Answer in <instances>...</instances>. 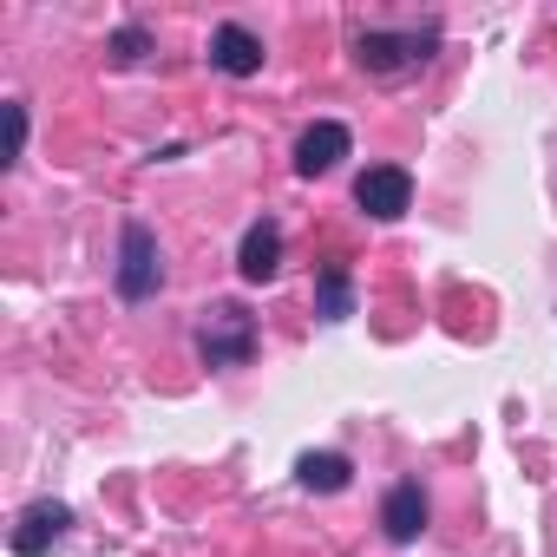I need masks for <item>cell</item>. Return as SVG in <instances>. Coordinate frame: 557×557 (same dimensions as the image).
Instances as JSON below:
<instances>
[{
    "mask_svg": "<svg viewBox=\"0 0 557 557\" xmlns=\"http://www.w3.org/2000/svg\"><path fill=\"white\" fill-rule=\"evenodd\" d=\"M197 348H203V361H210V368H236V361H249V355H256V322H249L236 302H216V309H203Z\"/></svg>",
    "mask_w": 557,
    "mask_h": 557,
    "instance_id": "1",
    "label": "cell"
},
{
    "mask_svg": "<svg viewBox=\"0 0 557 557\" xmlns=\"http://www.w3.org/2000/svg\"><path fill=\"white\" fill-rule=\"evenodd\" d=\"M158 236L145 230V223H125V262H119V296L125 302H145L151 289H158Z\"/></svg>",
    "mask_w": 557,
    "mask_h": 557,
    "instance_id": "2",
    "label": "cell"
},
{
    "mask_svg": "<svg viewBox=\"0 0 557 557\" xmlns=\"http://www.w3.org/2000/svg\"><path fill=\"white\" fill-rule=\"evenodd\" d=\"M355 203H361L368 216L394 223V216H407V203H413V177H407L400 164H374V171H361V184H355Z\"/></svg>",
    "mask_w": 557,
    "mask_h": 557,
    "instance_id": "3",
    "label": "cell"
},
{
    "mask_svg": "<svg viewBox=\"0 0 557 557\" xmlns=\"http://www.w3.org/2000/svg\"><path fill=\"white\" fill-rule=\"evenodd\" d=\"M433 40H440L433 27H420V34H361V40H355V60H361L368 73H394L400 60H426Z\"/></svg>",
    "mask_w": 557,
    "mask_h": 557,
    "instance_id": "4",
    "label": "cell"
},
{
    "mask_svg": "<svg viewBox=\"0 0 557 557\" xmlns=\"http://www.w3.org/2000/svg\"><path fill=\"white\" fill-rule=\"evenodd\" d=\"M66 524H73V511H66L60 498H40V505H27V511H21L14 550H21V557H47V550L66 537Z\"/></svg>",
    "mask_w": 557,
    "mask_h": 557,
    "instance_id": "5",
    "label": "cell"
},
{
    "mask_svg": "<svg viewBox=\"0 0 557 557\" xmlns=\"http://www.w3.org/2000/svg\"><path fill=\"white\" fill-rule=\"evenodd\" d=\"M342 158H348V125H335V119L309 125L302 145H296V171H302V177H329Z\"/></svg>",
    "mask_w": 557,
    "mask_h": 557,
    "instance_id": "6",
    "label": "cell"
},
{
    "mask_svg": "<svg viewBox=\"0 0 557 557\" xmlns=\"http://www.w3.org/2000/svg\"><path fill=\"white\" fill-rule=\"evenodd\" d=\"M210 66L230 73V79H249V73H262V40L249 27H216L210 34Z\"/></svg>",
    "mask_w": 557,
    "mask_h": 557,
    "instance_id": "7",
    "label": "cell"
},
{
    "mask_svg": "<svg viewBox=\"0 0 557 557\" xmlns=\"http://www.w3.org/2000/svg\"><path fill=\"white\" fill-rule=\"evenodd\" d=\"M381 524H387V537L394 544H413L420 531H426V492L407 479V485H394L387 492V505H381Z\"/></svg>",
    "mask_w": 557,
    "mask_h": 557,
    "instance_id": "8",
    "label": "cell"
},
{
    "mask_svg": "<svg viewBox=\"0 0 557 557\" xmlns=\"http://www.w3.org/2000/svg\"><path fill=\"white\" fill-rule=\"evenodd\" d=\"M236 269H243V283H269V275L283 269V230H275V223H256V230L243 236Z\"/></svg>",
    "mask_w": 557,
    "mask_h": 557,
    "instance_id": "9",
    "label": "cell"
},
{
    "mask_svg": "<svg viewBox=\"0 0 557 557\" xmlns=\"http://www.w3.org/2000/svg\"><path fill=\"white\" fill-rule=\"evenodd\" d=\"M296 479H302L309 492H342V485L355 479V466H348L342 453H309V459L296 466Z\"/></svg>",
    "mask_w": 557,
    "mask_h": 557,
    "instance_id": "10",
    "label": "cell"
},
{
    "mask_svg": "<svg viewBox=\"0 0 557 557\" xmlns=\"http://www.w3.org/2000/svg\"><path fill=\"white\" fill-rule=\"evenodd\" d=\"M315 302H322V315H329V322H348V315H355V289H348V275H342V269H329V275H322Z\"/></svg>",
    "mask_w": 557,
    "mask_h": 557,
    "instance_id": "11",
    "label": "cell"
},
{
    "mask_svg": "<svg viewBox=\"0 0 557 557\" xmlns=\"http://www.w3.org/2000/svg\"><path fill=\"white\" fill-rule=\"evenodd\" d=\"M145 47H151V40H145L138 27H119V34H112V60H119V66H132V60H145Z\"/></svg>",
    "mask_w": 557,
    "mask_h": 557,
    "instance_id": "12",
    "label": "cell"
},
{
    "mask_svg": "<svg viewBox=\"0 0 557 557\" xmlns=\"http://www.w3.org/2000/svg\"><path fill=\"white\" fill-rule=\"evenodd\" d=\"M27 145V106H8V158H21Z\"/></svg>",
    "mask_w": 557,
    "mask_h": 557,
    "instance_id": "13",
    "label": "cell"
}]
</instances>
